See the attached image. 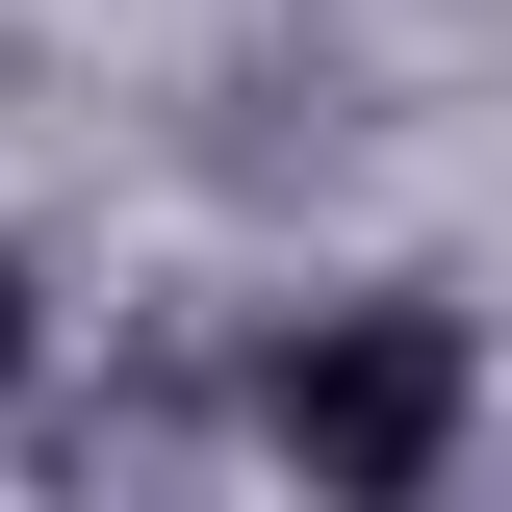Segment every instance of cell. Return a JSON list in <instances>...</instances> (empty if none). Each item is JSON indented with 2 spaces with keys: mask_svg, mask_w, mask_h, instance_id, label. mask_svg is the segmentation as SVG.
Masks as SVG:
<instances>
[{
  "mask_svg": "<svg viewBox=\"0 0 512 512\" xmlns=\"http://www.w3.org/2000/svg\"><path fill=\"white\" fill-rule=\"evenodd\" d=\"M461 384H487L461 308H308V359H282V461L384 512V487H436V461H461Z\"/></svg>",
  "mask_w": 512,
  "mask_h": 512,
  "instance_id": "obj_1",
  "label": "cell"
},
{
  "mask_svg": "<svg viewBox=\"0 0 512 512\" xmlns=\"http://www.w3.org/2000/svg\"><path fill=\"white\" fill-rule=\"evenodd\" d=\"M26 359H52V308H26V256H0V384H26Z\"/></svg>",
  "mask_w": 512,
  "mask_h": 512,
  "instance_id": "obj_2",
  "label": "cell"
}]
</instances>
